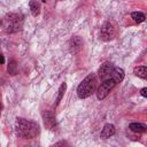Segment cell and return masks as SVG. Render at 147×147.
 <instances>
[{
    "label": "cell",
    "mask_w": 147,
    "mask_h": 147,
    "mask_svg": "<svg viewBox=\"0 0 147 147\" xmlns=\"http://www.w3.org/2000/svg\"><path fill=\"white\" fill-rule=\"evenodd\" d=\"M115 85H116V83H115V80L111 79V78H109V79L105 80L103 83H101V85L98 87V91H96V96H98V99H99V100L105 99V98L109 94V92L111 91V88H113Z\"/></svg>",
    "instance_id": "277c9868"
},
{
    "label": "cell",
    "mask_w": 147,
    "mask_h": 147,
    "mask_svg": "<svg viewBox=\"0 0 147 147\" xmlns=\"http://www.w3.org/2000/svg\"><path fill=\"white\" fill-rule=\"evenodd\" d=\"M82 47V40L78 38V37H74L71 40H70V51L76 53Z\"/></svg>",
    "instance_id": "30bf717a"
},
{
    "label": "cell",
    "mask_w": 147,
    "mask_h": 147,
    "mask_svg": "<svg viewBox=\"0 0 147 147\" xmlns=\"http://www.w3.org/2000/svg\"><path fill=\"white\" fill-rule=\"evenodd\" d=\"M2 26L8 32H15L22 26V18L16 14H9L2 20Z\"/></svg>",
    "instance_id": "3957f363"
},
{
    "label": "cell",
    "mask_w": 147,
    "mask_h": 147,
    "mask_svg": "<svg viewBox=\"0 0 147 147\" xmlns=\"http://www.w3.org/2000/svg\"><path fill=\"white\" fill-rule=\"evenodd\" d=\"M129 129L133 132H138V133H144L146 131V125L141 124V123H131Z\"/></svg>",
    "instance_id": "8fae6325"
},
{
    "label": "cell",
    "mask_w": 147,
    "mask_h": 147,
    "mask_svg": "<svg viewBox=\"0 0 147 147\" xmlns=\"http://www.w3.org/2000/svg\"><path fill=\"white\" fill-rule=\"evenodd\" d=\"M115 134V126L113 124H106L101 131V134L100 137L102 139H107V138H110L111 136Z\"/></svg>",
    "instance_id": "ba28073f"
},
{
    "label": "cell",
    "mask_w": 147,
    "mask_h": 147,
    "mask_svg": "<svg viewBox=\"0 0 147 147\" xmlns=\"http://www.w3.org/2000/svg\"><path fill=\"white\" fill-rule=\"evenodd\" d=\"M3 62H5V57L2 54H0V64H3Z\"/></svg>",
    "instance_id": "e0dca14e"
},
{
    "label": "cell",
    "mask_w": 147,
    "mask_h": 147,
    "mask_svg": "<svg viewBox=\"0 0 147 147\" xmlns=\"http://www.w3.org/2000/svg\"><path fill=\"white\" fill-rule=\"evenodd\" d=\"M95 88V76L93 74L88 75L87 77H85L83 79V82L78 85L77 87V95L80 99H85L88 98Z\"/></svg>",
    "instance_id": "7a4b0ae2"
},
{
    "label": "cell",
    "mask_w": 147,
    "mask_h": 147,
    "mask_svg": "<svg viewBox=\"0 0 147 147\" xmlns=\"http://www.w3.org/2000/svg\"><path fill=\"white\" fill-rule=\"evenodd\" d=\"M131 16H132L133 21L137 22V23H141V22L145 21V15H144L141 11H133V13L131 14Z\"/></svg>",
    "instance_id": "5bb4252c"
},
{
    "label": "cell",
    "mask_w": 147,
    "mask_h": 147,
    "mask_svg": "<svg viewBox=\"0 0 147 147\" xmlns=\"http://www.w3.org/2000/svg\"><path fill=\"white\" fill-rule=\"evenodd\" d=\"M113 64L110 62H105L103 64H101L100 69H99V76L100 78H106L108 76H110V72L113 70Z\"/></svg>",
    "instance_id": "8992f818"
},
{
    "label": "cell",
    "mask_w": 147,
    "mask_h": 147,
    "mask_svg": "<svg viewBox=\"0 0 147 147\" xmlns=\"http://www.w3.org/2000/svg\"><path fill=\"white\" fill-rule=\"evenodd\" d=\"M30 10H31V14L33 16H38L40 14V5H39V2H37L34 0L30 1Z\"/></svg>",
    "instance_id": "7c38bea8"
},
{
    "label": "cell",
    "mask_w": 147,
    "mask_h": 147,
    "mask_svg": "<svg viewBox=\"0 0 147 147\" xmlns=\"http://www.w3.org/2000/svg\"><path fill=\"white\" fill-rule=\"evenodd\" d=\"M15 130L17 136H20L21 138L31 139L39 133V125L32 121L17 117L15 122Z\"/></svg>",
    "instance_id": "6da1fadb"
},
{
    "label": "cell",
    "mask_w": 147,
    "mask_h": 147,
    "mask_svg": "<svg viewBox=\"0 0 147 147\" xmlns=\"http://www.w3.org/2000/svg\"><path fill=\"white\" fill-rule=\"evenodd\" d=\"M65 88H67V85H65V83H63V84L60 86V88H59V95H57V99H56V103H55V106H57V105H59V102L61 101V99H62V96H63V94H64Z\"/></svg>",
    "instance_id": "9a60e30c"
},
{
    "label": "cell",
    "mask_w": 147,
    "mask_h": 147,
    "mask_svg": "<svg viewBox=\"0 0 147 147\" xmlns=\"http://www.w3.org/2000/svg\"><path fill=\"white\" fill-rule=\"evenodd\" d=\"M44 121H45V125L49 129H53L54 125H55V118L53 116L52 113L47 111L46 114H44Z\"/></svg>",
    "instance_id": "9c48e42d"
},
{
    "label": "cell",
    "mask_w": 147,
    "mask_h": 147,
    "mask_svg": "<svg viewBox=\"0 0 147 147\" xmlns=\"http://www.w3.org/2000/svg\"><path fill=\"white\" fill-rule=\"evenodd\" d=\"M134 74L137 76H139L140 78H147V68L145 65H141V67H137L134 69Z\"/></svg>",
    "instance_id": "4fadbf2b"
},
{
    "label": "cell",
    "mask_w": 147,
    "mask_h": 147,
    "mask_svg": "<svg viewBox=\"0 0 147 147\" xmlns=\"http://www.w3.org/2000/svg\"><path fill=\"white\" fill-rule=\"evenodd\" d=\"M140 94H141L142 96H145V98H146V96H147V88H146V87L141 88V90H140Z\"/></svg>",
    "instance_id": "2e32d148"
},
{
    "label": "cell",
    "mask_w": 147,
    "mask_h": 147,
    "mask_svg": "<svg viewBox=\"0 0 147 147\" xmlns=\"http://www.w3.org/2000/svg\"><path fill=\"white\" fill-rule=\"evenodd\" d=\"M110 78L114 79L116 84L122 82L124 78V70L122 68H113V70L110 72Z\"/></svg>",
    "instance_id": "52a82bcc"
},
{
    "label": "cell",
    "mask_w": 147,
    "mask_h": 147,
    "mask_svg": "<svg viewBox=\"0 0 147 147\" xmlns=\"http://www.w3.org/2000/svg\"><path fill=\"white\" fill-rule=\"evenodd\" d=\"M100 36H101V39L106 40V41L111 40L115 37V28L113 26V24L110 22H107V23H105L102 25Z\"/></svg>",
    "instance_id": "5b68a950"
}]
</instances>
